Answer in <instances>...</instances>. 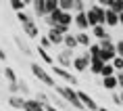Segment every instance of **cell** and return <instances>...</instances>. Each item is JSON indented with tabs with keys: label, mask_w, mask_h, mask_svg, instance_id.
<instances>
[{
	"label": "cell",
	"mask_w": 123,
	"mask_h": 111,
	"mask_svg": "<svg viewBox=\"0 0 123 111\" xmlns=\"http://www.w3.org/2000/svg\"><path fill=\"white\" fill-rule=\"evenodd\" d=\"M54 90H56V94L63 98L67 105H73V109H77V111L84 109V105H81V101H79V94H77V90H75L73 86L56 84V86H54Z\"/></svg>",
	"instance_id": "obj_1"
},
{
	"label": "cell",
	"mask_w": 123,
	"mask_h": 111,
	"mask_svg": "<svg viewBox=\"0 0 123 111\" xmlns=\"http://www.w3.org/2000/svg\"><path fill=\"white\" fill-rule=\"evenodd\" d=\"M86 17H88V23H90V29L96 25H104V19H106V8L100 7L98 2L90 4L88 11H86Z\"/></svg>",
	"instance_id": "obj_2"
},
{
	"label": "cell",
	"mask_w": 123,
	"mask_h": 111,
	"mask_svg": "<svg viewBox=\"0 0 123 111\" xmlns=\"http://www.w3.org/2000/svg\"><path fill=\"white\" fill-rule=\"evenodd\" d=\"M29 69H31V73H33V76H36V78H38L44 86H50V88H54V86H56L54 76H52L46 67H42L40 63H31V65H29Z\"/></svg>",
	"instance_id": "obj_3"
},
{
	"label": "cell",
	"mask_w": 123,
	"mask_h": 111,
	"mask_svg": "<svg viewBox=\"0 0 123 111\" xmlns=\"http://www.w3.org/2000/svg\"><path fill=\"white\" fill-rule=\"evenodd\" d=\"M100 44V59L102 63H113V59L117 57V46L113 40H104V42H98Z\"/></svg>",
	"instance_id": "obj_4"
},
{
	"label": "cell",
	"mask_w": 123,
	"mask_h": 111,
	"mask_svg": "<svg viewBox=\"0 0 123 111\" xmlns=\"http://www.w3.org/2000/svg\"><path fill=\"white\" fill-rule=\"evenodd\" d=\"M50 73L54 76V78H58V80H63L67 86H75V84H79V80L73 76L69 69H63V67H58V65H54V67H50Z\"/></svg>",
	"instance_id": "obj_5"
},
{
	"label": "cell",
	"mask_w": 123,
	"mask_h": 111,
	"mask_svg": "<svg viewBox=\"0 0 123 111\" xmlns=\"http://www.w3.org/2000/svg\"><path fill=\"white\" fill-rule=\"evenodd\" d=\"M90 61H92V55H90V50L86 48L79 57H73V69H75L77 73L88 71V69H90Z\"/></svg>",
	"instance_id": "obj_6"
},
{
	"label": "cell",
	"mask_w": 123,
	"mask_h": 111,
	"mask_svg": "<svg viewBox=\"0 0 123 111\" xmlns=\"http://www.w3.org/2000/svg\"><path fill=\"white\" fill-rule=\"evenodd\" d=\"M56 65L63 67V69H69L73 67V50L69 48H63L61 52H56Z\"/></svg>",
	"instance_id": "obj_7"
},
{
	"label": "cell",
	"mask_w": 123,
	"mask_h": 111,
	"mask_svg": "<svg viewBox=\"0 0 123 111\" xmlns=\"http://www.w3.org/2000/svg\"><path fill=\"white\" fill-rule=\"evenodd\" d=\"M77 94H79V101H81V105H84V109H88V111H98V109H100V105H98L88 92L77 90Z\"/></svg>",
	"instance_id": "obj_8"
},
{
	"label": "cell",
	"mask_w": 123,
	"mask_h": 111,
	"mask_svg": "<svg viewBox=\"0 0 123 111\" xmlns=\"http://www.w3.org/2000/svg\"><path fill=\"white\" fill-rule=\"evenodd\" d=\"M73 25L77 27L79 32H88V29H90V23H88L86 13H75L73 15Z\"/></svg>",
	"instance_id": "obj_9"
},
{
	"label": "cell",
	"mask_w": 123,
	"mask_h": 111,
	"mask_svg": "<svg viewBox=\"0 0 123 111\" xmlns=\"http://www.w3.org/2000/svg\"><path fill=\"white\" fill-rule=\"evenodd\" d=\"M90 32H92V36H94L98 42H104V40H113V38H111V34L106 32V25H96V27H92Z\"/></svg>",
	"instance_id": "obj_10"
},
{
	"label": "cell",
	"mask_w": 123,
	"mask_h": 111,
	"mask_svg": "<svg viewBox=\"0 0 123 111\" xmlns=\"http://www.w3.org/2000/svg\"><path fill=\"white\" fill-rule=\"evenodd\" d=\"M8 107H13V109L17 111H23V105H25V97H21V94H11V97L6 98Z\"/></svg>",
	"instance_id": "obj_11"
},
{
	"label": "cell",
	"mask_w": 123,
	"mask_h": 111,
	"mask_svg": "<svg viewBox=\"0 0 123 111\" xmlns=\"http://www.w3.org/2000/svg\"><path fill=\"white\" fill-rule=\"evenodd\" d=\"M23 111H46V105H42L36 98H25V105H23Z\"/></svg>",
	"instance_id": "obj_12"
},
{
	"label": "cell",
	"mask_w": 123,
	"mask_h": 111,
	"mask_svg": "<svg viewBox=\"0 0 123 111\" xmlns=\"http://www.w3.org/2000/svg\"><path fill=\"white\" fill-rule=\"evenodd\" d=\"M23 34H25V38H38V36H42L40 34V27L36 21H31V23H27V25H23Z\"/></svg>",
	"instance_id": "obj_13"
},
{
	"label": "cell",
	"mask_w": 123,
	"mask_h": 111,
	"mask_svg": "<svg viewBox=\"0 0 123 111\" xmlns=\"http://www.w3.org/2000/svg\"><path fill=\"white\" fill-rule=\"evenodd\" d=\"M46 36H48V40L52 42V46H61V44H63V38H65V36H63V34H58L54 27H50Z\"/></svg>",
	"instance_id": "obj_14"
},
{
	"label": "cell",
	"mask_w": 123,
	"mask_h": 111,
	"mask_svg": "<svg viewBox=\"0 0 123 111\" xmlns=\"http://www.w3.org/2000/svg\"><path fill=\"white\" fill-rule=\"evenodd\" d=\"M104 25H106V27H117V25H119V15H117L115 11L106 8V19H104Z\"/></svg>",
	"instance_id": "obj_15"
},
{
	"label": "cell",
	"mask_w": 123,
	"mask_h": 111,
	"mask_svg": "<svg viewBox=\"0 0 123 111\" xmlns=\"http://www.w3.org/2000/svg\"><path fill=\"white\" fill-rule=\"evenodd\" d=\"M90 36H92V34H88V32H77V34H75L77 44L84 46V48H90V44H92V38H90Z\"/></svg>",
	"instance_id": "obj_16"
},
{
	"label": "cell",
	"mask_w": 123,
	"mask_h": 111,
	"mask_svg": "<svg viewBox=\"0 0 123 111\" xmlns=\"http://www.w3.org/2000/svg\"><path fill=\"white\" fill-rule=\"evenodd\" d=\"M36 52L40 55V59L44 61L46 65H54V57H52V55H50L48 50H46V48H42V46H38V48H36Z\"/></svg>",
	"instance_id": "obj_17"
},
{
	"label": "cell",
	"mask_w": 123,
	"mask_h": 111,
	"mask_svg": "<svg viewBox=\"0 0 123 111\" xmlns=\"http://www.w3.org/2000/svg\"><path fill=\"white\" fill-rule=\"evenodd\" d=\"M63 46L65 48H69V50H75L77 48V38H75V34H67L65 38H63Z\"/></svg>",
	"instance_id": "obj_18"
},
{
	"label": "cell",
	"mask_w": 123,
	"mask_h": 111,
	"mask_svg": "<svg viewBox=\"0 0 123 111\" xmlns=\"http://www.w3.org/2000/svg\"><path fill=\"white\" fill-rule=\"evenodd\" d=\"M50 105H52V107H56L58 111H61V109H67V107H69V105H67L63 98L58 97V94H50Z\"/></svg>",
	"instance_id": "obj_19"
},
{
	"label": "cell",
	"mask_w": 123,
	"mask_h": 111,
	"mask_svg": "<svg viewBox=\"0 0 123 111\" xmlns=\"http://www.w3.org/2000/svg\"><path fill=\"white\" fill-rule=\"evenodd\" d=\"M102 86L106 88V90H111V92L119 88V84H117V78H115V76H111V78H102Z\"/></svg>",
	"instance_id": "obj_20"
},
{
	"label": "cell",
	"mask_w": 123,
	"mask_h": 111,
	"mask_svg": "<svg viewBox=\"0 0 123 111\" xmlns=\"http://www.w3.org/2000/svg\"><path fill=\"white\" fill-rule=\"evenodd\" d=\"M2 73H4V78H6L8 84H17V82H19V80H17V73H15L13 67H4V69H2Z\"/></svg>",
	"instance_id": "obj_21"
},
{
	"label": "cell",
	"mask_w": 123,
	"mask_h": 111,
	"mask_svg": "<svg viewBox=\"0 0 123 111\" xmlns=\"http://www.w3.org/2000/svg\"><path fill=\"white\" fill-rule=\"evenodd\" d=\"M15 44L19 46V50L23 52V55H27V57H29V55H31V52H33L31 48H29V46H27L25 42H23V38H21V36H15Z\"/></svg>",
	"instance_id": "obj_22"
},
{
	"label": "cell",
	"mask_w": 123,
	"mask_h": 111,
	"mask_svg": "<svg viewBox=\"0 0 123 111\" xmlns=\"http://www.w3.org/2000/svg\"><path fill=\"white\" fill-rule=\"evenodd\" d=\"M102 59H92L90 61V73H94V76H100V69H102Z\"/></svg>",
	"instance_id": "obj_23"
},
{
	"label": "cell",
	"mask_w": 123,
	"mask_h": 111,
	"mask_svg": "<svg viewBox=\"0 0 123 111\" xmlns=\"http://www.w3.org/2000/svg\"><path fill=\"white\" fill-rule=\"evenodd\" d=\"M27 7V0H11V8L15 13H23Z\"/></svg>",
	"instance_id": "obj_24"
},
{
	"label": "cell",
	"mask_w": 123,
	"mask_h": 111,
	"mask_svg": "<svg viewBox=\"0 0 123 111\" xmlns=\"http://www.w3.org/2000/svg\"><path fill=\"white\" fill-rule=\"evenodd\" d=\"M33 13L40 15V17H46V7H44V0H33Z\"/></svg>",
	"instance_id": "obj_25"
},
{
	"label": "cell",
	"mask_w": 123,
	"mask_h": 111,
	"mask_svg": "<svg viewBox=\"0 0 123 111\" xmlns=\"http://www.w3.org/2000/svg\"><path fill=\"white\" fill-rule=\"evenodd\" d=\"M44 7H46V15H52L58 11V0H44Z\"/></svg>",
	"instance_id": "obj_26"
},
{
	"label": "cell",
	"mask_w": 123,
	"mask_h": 111,
	"mask_svg": "<svg viewBox=\"0 0 123 111\" xmlns=\"http://www.w3.org/2000/svg\"><path fill=\"white\" fill-rule=\"evenodd\" d=\"M115 67H113V63H104L102 65V69H100V76L102 78H111V76H115Z\"/></svg>",
	"instance_id": "obj_27"
},
{
	"label": "cell",
	"mask_w": 123,
	"mask_h": 111,
	"mask_svg": "<svg viewBox=\"0 0 123 111\" xmlns=\"http://www.w3.org/2000/svg\"><path fill=\"white\" fill-rule=\"evenodd\" d=\"M15 17H17V21H19L21 25H27V23H31V21H33V17L29 13H25V11H23V13H17Z\"/></svg>",
	"instance_id": "obj_28"
},
{
	"label": "cell",
	"mask_w": 123,
	"mask_h": 111,
	"mask_svg": "<svg viewBox=\"0 0 123 111\" xmlns=\"http://www.w3.org/2000/svg\"><path fill=\"white\" fill-rule=\"evenodd\" d=\"M58 8L63 13H73V0H58Z\"/></svg>",
	"instance_id": "obj_29"
},
{
	"label": "cell",
	"mask_w": 123,
	"mask_h": 111,
	"mask_svg": "<svg viewBox=\"0 0 123 111\" xmlns=\"http://www.w3.org/2000/svg\"><path fill=\"white\" fill-rule=\"evenodd\" d=\"M88 11V4L84 0H73V15L75 13H86Z\"/></svg>",
	"instance_id": "obj_30"
},
{
	"label": "cell",
	"mask_w": 123,
	"mask_h": 111,
	"mask_svg": "<svg viewBox=\"0 0 123 111\" xmlns=\"http://www.w3.org/2000/svg\"><path fill=\"white\" fill-rule=\"evenodd\" d=\"M36 101H40L42 105H50V94H46L44 90H38L36 92Z\"/></svg>",
	"instance_id": "obj_31"
},
{
	"label": "cell",
	"mask_w": 123,
	"mask_h": 111,
	"mask_svg": "<svg viewBox=\"0 0 123 111\" xmlns=\"http://www.w3.org/2000/svg\"><path fill=\"white\" fill-rule=\"evenodd\" d=\"M88 50H90L92 59H100V44H98V42H92Z\"/></svg>",
	"instance_id": "obj_32"
},
{
	"label": "cell",
	"mask_w": 123,
	"mask_h": 111,
	"mask_svg": "<svg viewBox=\"0 0 123 111\" xmlns=\"http://www.w3.org/2000/svg\"><path fill=\"white\" fill-rule=\"evenodd\" d=\"M109 8H111V11H115L117 15H121L123 13V0H113Z\"/></svg>",
	"instance_id": "obj_33"
},
{
	"label": "cell",
	"mask_w": 123,
	"mask_h": 111,
	"mask_svg": "<svg viewBox=\"0 0 123 111\" xmlns=\"http://www.w3.org/2000/svg\"><path fill=\"white\" fill-rule=\"evenodd\" d=\"M38 46H42V48H46V50H50L52 42L48 40V36H46V34H42V36H40V44H38Z\"/></svg>",
	"instance_id": "obj_34"
},
{
	"label": "cell",
	"mask_w": 123,
	"mask_h": 111,
	"mask_svg": "<svg viewBox=\"0 0 123 111\" xmlns=\"http://www.w3.org/2000/svg\"><path fill=\"white\" fill-rule=\"evenodd\" d=\"M19 92H21V97L25 94V98H27V94H29V86L25 84V80H19Z\"/></svg>",
	"instance_id": "obj_35"
},
{
	"label": "cell",
	"mask_w": 123,
	"mask_h": 111,
	"mask_svg": "<svg viewBox=\"0 0 123 111\" xmlns=\"http://www.w3.org/2000/svg\"><path fill=\"white\" fill-rule=\"evenodd\" d=\"M113 67H115V71H123V59L121 57H115L113 59Z\"/></svg>",
	"instance_id": "obj_36"
},
{
	"label": "cell",
	"mask_w": 123,
	"mask_h": 111,
	"mask_svg": "<svg viewBox=\"0 0 123 111\" xmlns=\"http://www.w3.org/2000/svg\"><path fill=\"white\" fill-rule=\"evenodd\" d=\"M6 88H8L11 94H21L19 92V82H17V84H6Z\"/></svg>",
	"instance_id": "obj_37"
},
{
	"label": "cell",
	"mask_w": 123,
	"mask_h": 111,
	"mask_svg": "<svg viewBox=\"0 0 123 111\" xmlns=\"http://www.w3.org/2000/svg\"><path fill=\"white\" fill-rule=\"evenodd\" d=\"M115 78H117V84H119V88L123 90V71H117V73H115Z\"/></svg>",
	"instance_id": "obj_38"
},
{
	"label": "cell",
	"mask_w": 123,
	"mask_h": 111,
	"mask_svg": "<svg viewBox=\"0 0 123 111\" xmlns=\"http://www.w3.org/2000/svg\"><path fill=\"white\" fill-rule=\"evenodd\" d=\"M113 103H115L117 107H123V105H121V97H119L117 92H113Z\"/></svg>",
	"instance_id": "obj_39"
},
{
	"label": "cell",
	"mask_w": 123,
	"mask_h": 111,
	"mask_svg": "<svg viewBox=\"0 0 123 111\" xmlns=\"http://www.w3.org/2000/svg\"><path fill=\"white\" fill-rule=\"evenodd\" d=\"M0 61H6V52L2 50V48H0Z\"/></svg>",
	"instance_id": "obj_40"
},
{
	"label": "cell",
	"mask_w": 123,
	"mask_h": 111,
	"mask_svg": "<svg viewBox=\"0 0 123 111\" xmlns=\"http://www.w3.org/2000/svg\"><path fill=\"white\" fill-rule=\"evenodd\" d=\"M46 111H58L56 107H52V105H46Z\"/></svg>",
	"instance_id": "obj_41"
},
{
	"label": "cell",
	"mask_w": 123,
	"mask_h": 111,
	"mask_svg": "<svg viewBox=\"0 0 123 111\" xmlns=\"http://www.w3.org/2000/svg\"><path fill=\"white\" fill-rule=\"evenodd\" d=\"M119 25H123V13L119 15Z\"/></svg>",
	"instance_id": "obj_42"
},
{
	"label": "cell",
	"mask_w": 123,
	"mask_h": 111,
	"mask_svg": "<svg viewBox=\"0 0 123 111\" xmlns=\"http://www.w3.org/2000/svg\"><path fill=\"white\" fill-rule=\"evenodd\" d=\"M98 111H111V109H106V107H100V109H98Z\"/></svg>",
	"instance_id": "obj_43"
},
{
	"label": "cell",
	"mask_w": 123,
	"mask_h": 111,
	"mask_svg": "<svg viewBox=\"0 0 123 111\" xmlns=\"http://www.w3.org/2000/svg\"><path fill=\"white\" fill-rule=\"evenodd\" d=\"M119 97H121V105H123V90H121V92H119Z\"/></svg>",
	"instance_id": "obj_44"
},
{
	"label": "cell",
	"mask_w": 123,
	"mask_h": 111,
	"mask_svg": "<svg viewBox=\"0 0 123 111\" xmlns=\"http://www.w3.org/2000/svg\"><path fill=\"white\" fill-rule=\"evenodd\" d=\"M121 42H123V38H121Z\"/></svg>",
	"instance_id": "obj_45"
}]
</instances>
